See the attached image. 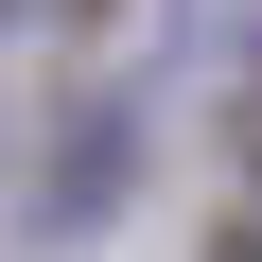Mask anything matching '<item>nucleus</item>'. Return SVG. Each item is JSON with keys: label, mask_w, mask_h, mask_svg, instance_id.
I'll return each instance as SVG.
<instances>
[{"label": "nucleus", "mask_w": 262, "mask_h": 262, "mask_svg": "<svg viewBox=\"0 0 262 262\" xmlns=\"http://www.w3.org/2000/svg\"><path fill=\"white\" fill-rule=\"evenodd\" d=\"M70 18H105V0H70Z\"/></svg>", "instance_id": "nucleus-1"}]
</instances>
